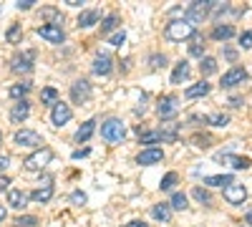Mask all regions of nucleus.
Returning a JSON list of instances; mask_svg holds the SVG:
<instances>
[{"label": "nucleus", "mask_w": 252, "mask_h": 227, "mask_svg": "<svg viewBox=\"0 0 252 227\" xmlns=\"http://www.w3.org/2000/svg\"><path fill=\"white\" fill-rule=\"evenodd\" d=\"M28 192H23V190H10L8 192V204L13 210H26V204H28Z\"/></svg>", "instance_id": "17"}, {"label": "nucleus", "mask_w": 252, "mask_h": 227, "mask_svg": "<svg viewBox=\"0 0 252 227\" xmlns=\"http://www.w3.org/2000/svg\"><path fill=\"white\" fill-rule=\"evenodd\" d=\"M126 227H149V225H146V222H141V220H134V222H129Z\"/></svg>", "instance_id": "50"}, {"label": "nucleus", "mask_w": 252, "mask_h": 227, "mask_svg": "<svg viewBox=\"0 0 252 227\" xmlns=\"http://www.w3.org/2000/svg\"><path fill=\"white\" fill-rule=\"evenodd\" d=\"M245 222L252 227V210H247V215H245Z\"/></svg>", "instance_id": "53"}, {"label": "nucleus", "mask_w": 252, "mask_h": 227, "mask_svg": "<svg viewBox=\"0 0 252 227\" xmlns=\"http://www.w3.org/2000/svg\"><path fill=\"white\" fill-rule=\"evenodd\" d=\"M8 184H10L8 177H0V192H5V190H8Z\"/></svg>", "instance_id": "47"}, {"label": "nucleus", "mask_w": 252, "mask_h": 227, "mask_svg": "<svg viewBox=\"0 0 252 227\" xmlns=\"http://www.w3.org/2000/svg\"><path fill=\"white\" fill-rule=\"evenodd\" d=\"M0 144H3V134H0Z\"/></svg>", "instance_id": "54"}, {"label": "nucleus", "mask_w": 252, "mask_h": 227, "mask_svg": "<svg viewBox=\"0 0 252 227\" xmlns=\"http://www.w3.org/2000/svg\"><path fill=\"white\" fill-rule=\"evenodd\" d=\"M94 131H96V121H94V119L83 121L81 127H78V131H76V141H78V144H81V141H89V139L94 136Z\"/></svg>", "instance_id": "20"}, {"label": "nucleus", "mask_w": 252, "mask_h": 227, "mask_svg": "<svg viewBox=\"0 0 252 227\" xmlns=\"http://www.w3.org/2000/svg\"><path fill=\"white\" fill-rule=\"evenodd\" d=\"M169 207H172V210H187V207H189V204H187V195H184V192H174Z\"/></svg>", "instance_id": "29"}, {"label": "nucleus", "mask_w": 252, "mask_h": 227, "mask_svg": "<svg viewBox=\"0 0 252 227\" xmlns=\"http://www.w3.org/2000/svg\"><path fill=\"white\" fill-rule=\"evenodd\" d=\"M161 159H164V152H161L159 147H149V149L139 152V157H136V162L141 164V167H149V164H159Z\"/></svg>", "instance_id": "12"}, {"label": "nucleus", "mask_w": 252, "mask_h": 227, "mask_svg": "<svg viewBox=\"0 0 252 227\" xmlns=\"http://www.w3.org/2000/svg\"><path fill=\"white\" fill-rule=\"evenodd\" d=\"M114 28H119V15H106L103 18V23H101V33H111Z\"/></svg>", "instance_id": "31"}, {"label": "nucleus", "mask_w": 252, "mask_h": 227, "mask_svg": "<svg viewBox=\"0 0 252 227\" xmlns=\"http://www.w3.org/2000/svg\"><path fill=\"white\" fill-rule=\"evenodd\" d=\"M89 154V149H78V152H73V159H81V157H86Z\"/></svg>", "instance_id": "51"}, {"label": "nucleus", "mask_w": 252, "mask_h": 227, "mask_svg": "<svg viewBox=\"0 0 252 227\" xmlns=\"http://www.w3.org/2000/svg\"><path fill=\"white\" fill-rule=\"evenodd\" d=\"M232 35H235V28L229 26V23L212 28V38H215V40H227V38H232Z\"/></svg>", "instance_id": "25"}, {"label": "nucleus", "mask_w": 252, "mask_h": 227, "mask_svg": "<svg viewBox=\"0 0 252 227\" xmlns=\"http://www.w3.org/2000/svg\"><path fill=\"white\" fill-rule=\"evenodd\" d=\"M58 8L56 5H46V8H40V13H38V18L40 20H56V23H61V20H58Z\"/></svg>", "instance_id": "28"}, {"label": "nucleus", "mask_w": 252, "mask_h": 227, "mask_svg": "<svg viewBox=\"0 0 252 227\" xmlns=\"http://www.w3.org/2000/svg\"><path fill=\"white\" fill-rule=\"evenodd\" d=\"M10 167V157L8 154H0V169H8Z\"/></svg>", "instance_id": "46"}, {"label": "nucleus", "mask_w": 252, "mask_h": 227, "mask_svg": "<svg viewBox=\"0 0 252 227\" xmlns=\"http://www.w3.org/2000/svg\"><path fill=\"white\" fill-rule=\"evenodd\" d=\"M189 124H194V127H204V124H209V116H189Z\"/></svg>", "instance_id": "42"}, {"label": "nucleus", "mask_w": 252, "mask_h": 227, "mask_svg": "<svg viewBox=\"0 0 252 227\" xmlns=\"http://www.w3.org/2000/svg\"><path fill=\"white\" fill-rule=\"evenodd\" d=\"M209 124H212V127L224 129L227 124H229V116H227V114H212V116H209Z\"/></svg>", "instance_id": "36"}, {"label": "nucleus", "mask_w": 252, "mask_h": 227, "mask_svg": "<svg viewBox=\"0 0 252 227\" xmlns=\"http://www.w3.org/2000/svg\"><path fill=\"white\" fill-rule=\"evenodd\" d=\"M71 116H73L71 106H68V104H63V101H58V104L51 109V121L56 124V127H66V124L71 121Z\"/></svg>", "instance_id": "9"}, {"label": "nucleus", "mask_w": 252, "mask_h": 227, "mask_svg": "<svg viewBox=\"0 0 252 227\" xmlns=\"http://www.w3.org/2000/svg\"><path fill=\"white\" fill-rule=\"evenodd\" d=\"M177 111H179V98H177L174 94L161 96V98L157 101V114H159L161 121H172V119L177 116Z\"/></svg>", "instance_id": "4"}, {"label": "nucleus", "mask_w": 252, "mask_h": 227, "mask_svg": "<svg viewBox=\"0 0 252 227\" xmlns=\"http://www.w3.org/2000/svg\"><path fill=\"white\" fill-rule=\"evenodd\" d=\"M33 3H35V0H18V8L20 10H28V8H33Z\"/></svg>", "instance_id": "45"}, {"label": "nucleus", "mask_w": 252, "mask_h": 227, "mask_svg": "<svg viewBox=\"0 0 252 227\" xmlns=\"http://www.w3.org/2000/svg\"><path fill=\"white\" fill-rule=\"evenodd\" d=\"M20 35H23V28H20V26H10V28H8V33H5L8 43H18Z\"/></svg>", "instance_id": "37"}, {"label": "nucleus", "mask_w": 252, "mask_h": 227, "mask_svg": "<svg viewBox=\"0 0 252 227\" xmlns=\"http://www.w3.org/2000/svg\"><path fill=\"white\" fill-rule=\"evenodd\" d=\"M207 94H209V84H204V81H199V84L189 86V89L184 91L187 98H199V96H207Z\"/></svg>", "instance_id": "24"}, {"label": "nucleus", "mask_w": 252, "mask_h": 227, "mask_svg": "<svg viewBox=\"0 0 252 227\" xmlns=\"http://www.w3.org/2000/svg\"><path fill=\"white\" fill-rule=\"evenodd\" d=\"M5 217H8V210H5V207H3V204H0V222H3V220H5Z\"/></svg>", "instance_id": "52"}, {"label": "nucleus", "mask_w": 252, "mask_h": 227, "mask_svg": "<svg viewBox=\"0 0 252 227\" xmlns=\"http://www.w3.org/2000/svg\"><path fill=\"white\" fill-rule=\"evenodd\" d=\"M164 35L169 38L172 43H182V40H187V38H194L197 31H194V26H189L187 20H172V23L166 26Z\"/></svg>", "instance_id": "1"}, {"label": "nucleus", "mask_w": 252, "mask_h": 227, "mask_svg": "<svg viewBox=\"0 0 252 227\" xmlns=\"http://www.w3.org/2000/svg\"><path fill=\"white\" fill-rule=\"evenodd\" d=\"M189 56L204 58V43H202V38H194V43H189Z\"/></svg>", "instance_id": "34"}, {"label": "nucleus", "mask_w": 252, "mask_h": 227, "mask_svg": "<svg viewBox=\"0 0 252 227\" xmlns=\"http://www.w3.org/2000/svg\"><path fill=\"white\" fill-rule=\"evenodd\" d=\"M245 78H247V71L240 68V66H235V68H229V71L222 76V86H224V89H232V86L242 84Z\"/></svg>", "instance_id": "15"}, {"label": "nucleus", "mask_w": 252, "mask_h": 227, "mask_svg": "<svg viewBox=\"0 0 252 227\" xmlns=\"http://www.w3.org/2000/svg\"><path fill=\"white\" fill-rule=\"evenodd\" d=\"M40 38H46L48 43H63L66 40V33H63V28L58 26V23H48V26H38V31H35Z\"/></svg>", "instance_id": "6"}, {"label": "nucleus", "mask_w": 252, "mask_h": 227, "mask_svg": "<svg viewBox=\"0 0 252 227\" xmlns=\"http://www.w3.org/2000/svg\"><path fill=\"white\" fill-rule=\"evenodd\" d=\"M15 225H18V227H35V225H38V217H33V215H20V217L15 220Z\"/></svg>", "instance_id": "39"}, {"label": "nucleus", "mask_w": 252, "mask_h": 227, "mask_svg": "<svg viewBox=\"0 0 252 227\" xmlns=\"http://www.w3.org/2000/svg\"><path fill=\"white\" fill-rule=\"evenodd\" d=\"M101 136L111 141V144H121L126 139V127H124V121L121 119H106L101 124Z\"/></svg>", "instance_id": "3"}, {"label": "nucleus", "mask_w": 252, "mask_h": 227, "mask_svg": "<svg viewBox=\"0 0 252 227\" xmlns=\"http://www.w3.org/2000/svg\"><path fill=\"white\" fill-rule=\"evenodd\" d=\"M101 20V13L96 10V8H91V10H81V15H78V28H91L94 23H98Z\"/></svg>", "instance_id": "18"}, {"label": "nucleus", "mask_w": 252, "mask_h": 227, "mask_svg": "<svg viewBox=\"0 0 252 227\" xmlns=\"http://www.w3.org/2000/svg\"><path fill=\"white\" fill-rule=\"evenodd\" d=\"M111 68H114V61H111V56H106V53H98V56L94 58V66H91V71H94L96 76H109V73H111Z\"/></svg>", "instance_id": "14"}, {"label": "nucleus", "mask_w": 252, "mask_h": 227, "mask_svg": "<svg viewBox=\"0 0 252 227\" xmlns=\"http://www.w3.org/2000/svg\"><path fill=\"white\" fill-rule=\"evenodd\" d=\"M204 184L207 187H229V184H235V179H232V174H217V177H207L204 179Z\"/></svg>", "instance_id": "23"}, {"label": "nucleus", "mask_w": 252, "mask_h": 227, "mask_svg": "<svg viewBox=\"0 0 252 227\" xmlns=\"http://www.w3.org/2000/svg\"><path fill=\"white\" fill-rule=\"evenodd\" d=\"M13 139H15L18 147H40V144H43V136L33 129H20V131H15Z\"/></svg>", "instance_id": "8"}, {"label": "nucleus", "mask_w": 252, "mask_h": 227, "mask_svg": "<svg viewBox=\"0 0 252 227\" xmlns=\"http://www.w3.org/2000/svg\"><path fill=\"white\" fill-rule=\"evenodd\" d=\"M187 76H189V64H187V61H179V64L174 66V71H172L169 84H182Z\"/></svg>", "instance_id": "22"}, {"label": "nucleus", "mask_w": 252, "mask_h": 227, "mask_svg": "<svg viewBox=\"0 0 252 227\" xmlns=\"http://www.w3.org/2000/svg\"><path fill=\"white\" fill-rule=\"evenodd\" d=\"M152 215L159 222H169L172 220V207H169V204H164V202H159V204H154V207H152Z\"/></svg>", "instance_id": "21"}, {"label": "nucleus", "mask_w": 252, "mask_h": 227, "mask_svg": "<svg viewBox=\"0 0 252 227\" xmlns=\"http://www.w3.org/2000/svg\"><path fill=\"white\" fill-rule=\"evenodd\" d=\"M217 159H222V162H227L232 169H250L252 167V162L247 159V157H232V154H217Z\"/></svg>", "instance_id": "19"}, {"label": "nucleus", "mask_w": 252, "mask_h": 227, "mask_svg": "<svg viewBox=\"0 0 252 227\" xmlns=\"http://www.w3.org/2000/svg\"><path fill=\"white\" fill-rule=\"evenodd\" d=\"M212 8H215V0H194V3L184 10V20H187L189 26L202 23V20L209 15V10H212Z\"/></svg>", "instance_id": "2"}, {"label": "nucleus", "mask_w": 252, "mask_h": 227, "mask_svg": "<svg viewBox=\"0 0 252 227\" xmlns=\"http://www.w3.org/2000/svg\"><path fill=\"white\" fill-rule=\"evenodd\" d=\"M177 182H179V174H177V172H169V174L161 179L159 187H161V192H169V190H174V184H177Z\"/></svg>", "instance_id": "30"}, {"label": "nucleus", "mask_w": 252, "mask_h": 227, "mask_svg": "<svg viewBox=\"0 0 252 227\" xmlns=\"http://www.w3.org/2000/svg\"><path fill=\"white\" fill-rule=\"evenodd\" d=\"M199 71H202V76H212V73H217V58L204 56V58H202V64H199Z\"/></svg>", "instance_id": "26"}, {"label": "nucleus", "mask_w": 252, "mask_h": 227, "mask_svg": "<svg viewBox=\"0 0 252 227\" xmlns=\"http://www.w3.org/2000/svg\"><path fill=\"white\" fill-rule=\"evenodd\" d=\"M139 141L141 144H159L161 141V134L159 131H139Z\"/></svg>", "instance_id": "32"}, {"label": "nucleus", "mask_w": 252, "mask_h": 227, "mask_svg": "<svg viewBox=\"0 0 252 227\" xmlns=\"http://www.w3.org/2000/svg\"><path fill=\"white\" fill-rule=\"evenodd\" d=\"M229 106H242V98L240 96H232V98H229Z\"/></svg>", "instance_id": "49"}, {"label": "nucleus", "mask_w": 252, "mask_h": 227, "mask_svg": "<svg viewBox=\"0 0 252 227\" xmlns=\"http://www.w3.org/2000/svg\"><path fill=\"white\" fill-rule=\"evenodd\" d=\"M124 40H126V33L119 31V33H114V35L109 38V43H111V46H124Z\"/></svg>", "instance_id": "40"}, {"label": "nucleus", "mask_w": 252, "mask_h": 227, "mask_svg": "<svg viewBox=\"0 0 252 227\" xmlns=\"http://www.w3.org/2000/svg\"><path fill=\"white\" fill-rule=\"evenodd\" d=\"M149 66H152L154 71L164 68V66H166V56H164V53H154V56L149 58Z\"/></svg>", "instance_id": "38"}, {"label": "nucleus", "mask_w": 252, "mask_h": 227, "mask_svg": "<svg viewBox=\"0 0 252 227\" xmlns=\"http://www.w3.org/2000/svg\"><path fill=\"white\" fill-rule=\"evenodd\" d=\"M31 199H35L38 204L51 202V199H53V179H51V177H46V179H43V184H40L38 190H33V192H31Z\"/></svg>", "instance_id": "11"}, {"label": "nucleus", "mask_w": 252, "mask_h": 227, "mask_svg": "<svg viewBox=\"0 0 252 227\" xmlns=\"http://www.w3.org/2000/svg\"><path fill=\"white\" fill-rule=\"evenodd\" d=\"M33 61H35V53L33 51H26V53H20V56H15L10 61V68L15 73H28L33 68Z\"/></svg>", "instance_id": "10"}, {"label": "nucleus", "mask_w": 252, "mask_h": 227, "mask_svg": "<svg viewBox=\"0 0 252 227\" xmlns=\"http://www.w3.org/2000/svg\"><path fill=\"white\" fill-rule=\"evenodd\" d=\"M71 202L73 204H86V195H83V192H73L71 195Z\"/></svg>", "instance_id": "43"}, {"label": "nucleus", "mask_w": 252, "mask_h": 227, "mask_svg": "<svg viewBox=\"0 0 252 227\" xmlns=\"http://www.w3.org/2000/svg\"><path fill=\"white\" fill-rule=\"evenodd\" d=\"M192 197H194L199 204H202V202H204V204L212 202V195H209V190H204V187H194V190H192Z\"/></svg>", "instance_id": "33"}, {"label": "nucleus", "mask_w": 252, "mask_h": 227, "mask_svg": "<svg viewBox=\"0 0 252 227\" xmlns=\"http://www.w3.org/2000/svg\"><path fill=\"white\" fill-rule=\"evenodd\" d=\"M71 98L76 101V104H86V101L91 98V84L86 78H78L71 84Z\"/></svg>", "instance_id": "7"}, {"label": "nucleus", "mask_w": 252, "mask_h": 227, "mask_svg": "<svg viewBox=\"0 0 252 227\" xmlns=\"http://www.w3.org/2000/svg\"><path fill=\"white\" fill-rule=\"evenodd\" d=\"M51 159H53V152H51L48 147H40L38 152H33V154L26 159V169H28V172H40Z\"/></svg>", "instance_id": "5"}, {"label": "nucleus", "mask_w": 252, "mask_h": 227, "mask_svg": "<svg viewBox=\"0 0 252 227\" xmlns=\"http://www.w3.org/2000/svg\"><path fill=\"white\" fill-rule=\"evenodd\" d=\"M240 46H242V48H252V31H245V33L240 35Z\"/></svg>", "instance_id": "41"}, {"label": "nucleus", "mask_w": 252, "mask_h": 227, "mask_svg": "<svg viewBox=\"0 0 252 227\" xmlns=\"http://www.w3.org/2000/svg\"><path fill=\"white\" fill-rule=\"evenodd\" d=\"M224 58H229V61H235V58H237V51H232V48H227V51H224Z\"/></svg>", "instance_id": "48"}, {"label": "nucleus", "mask_w": 252, "mask_h": 227, "mask_svg": "<svg viewBox=\"0 0 252 227\" xmlns=\"http://www.w3.org/2000/svg\"><path fill=\"white\" fill-rule=\"evenodd\" d=\"M222 195H224V199L229 204H242L247 199V190L242 187V184H229V187H224Z\"/></svg>", "instance_id": "13"}, {"label": "nucleus", "mask_w": 252, "mask_h": 227, "mask_svg": "<svg viewBox=\"0 0 252 227\" xmlns=\"http://www.w3.org/2000/svg\"><path fill=\"white\" fill-rule=\"evenodd\" d=\"M28 91H31V84H15V86H10L8 94H10L13 98H23Z\"/></svg>", "instance_id": "35"}, {"label": "nucleus", "mask_w": 252, "mask_h": 227, "mask_svg": "<svg viewBox=\"0 0 252 227\" xmlns=\"http://www.w3.org/2000/svg\"><path fill=\"white\" fill-rule=\"evenodd\" d=\"M28 114H31V104H28L26 98H20L18 104L10 109V121H13V124H20V121L28 119Z\"/></svg>", "instance_id": "16"}, {"label": "nucleus", "mask_w": 252, "mask_h": 227, "mask_svg": "<svg viewBox=\"0 0 252 227\" xmlns=\"http://www.w3.org/2000/svg\"><path fill=\"white\" fill-rule=\"evenodd\" d=\"M40 101H43L46 106H56L58 104V91L53 86H46L43 91H40Z\"/></svg>", "instance_id": "27"}, {"label": "nucleus", "mask_w": 252, "mask_h": 227, "mask_svg": "<svg viewBox=\"0 0 252 227\" xmlns=\"http://www.w3.org/2000/svg\"><path fill=\"white\" fill-rule=\"evenodd\" d=\"M194 144H197V147H202V149H207L209 147V136H194Z\"/></svg>", "instance_id": "44"}]
</instances>
